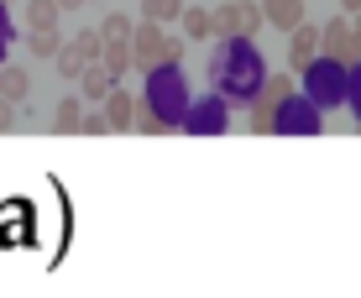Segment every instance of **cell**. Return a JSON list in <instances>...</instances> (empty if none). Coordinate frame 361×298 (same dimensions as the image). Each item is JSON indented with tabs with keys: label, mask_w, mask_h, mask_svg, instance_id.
<instances>
[{
	"label": "cell",
	"mask_w": 361,
	"mask_h": 298,
	"mask_svg": "<svg viewBox=\"0 0 361 298\" xmlns=\"http://www.w3.org/2000/svg\"><path fill=\"white\" fill-rule=\"evenodd\" d=\"M209 84L231 105H257V94L267 84V68H262V53L252 47V37H220L215 53H209Z\"/></svg>",
	"instance_id": "6da1fadb"
},
{
	"label": "cell",
	"mask_w": 361,
	"mask_h": 298,
	"mask_svg": "<svg viewBox=\"0 0 361 298\" xmlns=\"http://www.w3.org/2000/svg\"><path fill=\"white\" fill-rule=\"evenodd\" d=\"M142 105L157 110V116L168 120V131H183V120H189V110H194L189 84H183V68H178V63L147 68V94H142Z\"/></svg>",
	"instance_id": "7a4b0ae2"
},
{
	"label": "cell",
	"mask_w": 361,
	"mask_h": 298,
	"mask_svg": "<svg viewBox=\"0 0 361 298\" xmlns=\"http://www.w3.org/2000/svg\"><path fill=\"white\" fill-rule=\"evenodd\" d=\"M304 94L314 99L319 110H330V105H345V94H351V63H341V58H319L314 68L304 73Z\"/></svg>",
	"instance_id": "3957f363"
},
{
	"label": "cell",
	"mask_w": 361,
	"mask_h": 298,
	"mask_svg": "<svg viewBox=\"0 0 361 298\" xmlns=\"http://www.w3.org/2000/svg\"><path fill=\"white\" fill-rule=\"evenodd\" d=\"M267 27V11L257 6V0H226V6L215 11V32L220 37H257Z\"/></svg>",
	"instance_id": "277c9868"
},
{
	"label": "cell",
	"mask_w": 361,
	"mask_h": 298,
	"mask_svg": "<svg viewBox=\"0 0 361 298\" xmlns=\"http://www.w3.org/2000/svg\"><path fill=\"white\" fill-rule=\"evenodd\" d=\"M226 120H231V99H226V94H204V99H194L183 131H194V136H220V131H226Z\"/></svg>",
	"instance_id": "5b68a950"
},
{
	"label": "cell",
	"mask_w": 361,
	"mask_h": 298,
	"mask_svg": "<svg viewBox=\"0 0 361 298\" xmlns=\"http://www.w3.org/2000/svg\"><path fill=\"white\" fill-rule=\"evenodd\" d=\"M131 53H136V68H157L168 63V37H163V21H136L131 32Z\"/></svg>",
	"instance_id": "8992f818"
},
{
	"label": "cell",
	"mask_w": 361,
	"mask_h": 298,
	"mask_svg": "<svg viewBox=\"0 0 361 298\" xmlns=\"http://www.w3.org/2000/svg\"><path fill=\"white\" fill-rule=\"evenodd\" d=\"M325 58V27H314V21H304L298 32H288V63L298 68V73H309Z\"/></svg>",
	"instance_id": "52a82bcc"
},
{
	"label": "cell",
	"mask_w": 361,
	"mask_h": 298,
	"mask_svg": "<svg viewBox=\"0 0 361 298\" xmlns=\"http://www.w3.org/2000/svg\"><path fill=\"white\" fill-rule=\"evenodd\" d=\"M278 131H283V136H309V131H319V105H314L309 94L283 99V110H278Z\"/></svg>",
	"instance_id": "ba28073f"
},
{
	"label": "cell",
	"mask_w": 361,
	"mask_h": 298,
	"mask_svg": "<svg viewBox=\"0 0 361 298\" xmlns=\"http://www.w3.org/2000/svg\"><path fill=\"white\" fill-rule=\"evenodd\" d=\"M325 53L341 63H361V27L356 21H330L325 27Z\"/></svg>",
	"instance_id": "9c48e42d"
},
{
	"label": "cell",
	"mask_w": 361,
	"mask_h": 298,
	"mask_svg": "<svg viewBox=\"0 0 361 298\" xmlns=\"http://www.w3.org/2000/svg\"><path fill=\"white\" fill-rule=\"evenodd\" d=\"M136 110H142V99H136V94H126V89H110L105 94L110 131H136Z\"/></svg>",
	"instance_id": "30bf717a"
},
{
	"label": "cell",
	"mask_w": 361,
	"mask_h": 298,
	"mask_svg": "<svg viewBox=\"0 0 361 298\" xmlns=\"http://www.w3.org/2000/svg\"><path fill=\"white\" fill-rule=\"evenodd\" d=\"M262 11H267V27H278V32L304 27V0H262Z\"/></svg>",
	"instance_id": "8fae6325"
},
{
	"label": "cell",
	"mask_w": 361,
	"mask_h": 298,
	"mask_svg": "<svg viewBox=\"0 0 361 298\" xmlns=\"http://www.w3.org/2000/svg\"><path fill=\"white\" fill-rule=\"evenodd\" d=\"M27 94H32L27 68H16V63H0V99H11V105H27Z\"/></svg>",
	"instance_id": "7c38bea8"
},
{
	"label": "cell",
	"mask_w": 361,
	"mask_h": 298,
	"mask_svg": "<svg viewBox=\"0 0 361 298\" xmlns=\"http://www.w3.org/2000/svg\"><path fill=\"white\" fill-rule=\"evenodd\" d=\"M79 89H84V99H94V105H105V94L116 89V73H110L105 63H90V68H84V79H79Z\"/></svg>",
	"instance_id": "4fadbf2b"
},
{
	"label": "cell",
	"mask_w": 361,
	"mask_h": 298,
	"mask_svg": "<svg viewBox=\"0 0 361 298\" xmlns=\"http://www.w3.org/2000/svg\"><path fill=\"white\" fill-rule=\"evenodd\" d=\"M183 37H189V42H204V37H220L215 32V11H204V6H189L183 11Z\"/></svg>",
	"instance_id": "5bb4252c"
},
{
	"label": "cell",
	"mask_w": 361,
	"mask_h": 298,
	"mask_svg": "<svg viewBox=\"0 0 361 298\" xmlns=\"http://www.w3.org/2000/svg\"><path fill=\"white\" fill-rule=\"evenodd\" d=\"M58 21H63V6H58V0H27V27L53 32Z\"/></svg>",
	"instance_id": "9a60e30c"
},
{
	"label": "cell",
	"mask_w": 361,
	"mask_h": 298,
	"mask_svg": "<svg viewBox=\"0 0 361 298\" xmlns=\"http://www.w3.org/2000/svg\"><path fill=\"white\" fill-rule=\"evenodd\" d=\"M84 105H90L84 94H68L63 105H58V116H53V131H79V126H84V116H90Z\"/></svg>",
	"instance_id": "2e32d148"
},
{
	"label": "cell",
	"mask_w": 361,
	"mask_h": 298,
	"mask_svg": "<svg viewBox=\"0 0 361 298\" xmlns=\"http://www.w3.org/2000/svg\"><path fill=\"white\" fill-rule=\"evenodd\" d=\"M27 53H32V58H58V53H63V37H58V27H53V32L27 27Z\"/></svg>",
	"instance_id": "e0dca14e"
},
{
	"label": "cell",
	"mask_w": 361,
	"mask_h": 298,
	"mask_svg": "<svg viewBox=\"0 0 361 298\" xmlns=\"http://www.w3.org/2000/svg\"><path fill=\"white\" fill-rule=\"evenodd\" d=\"M99 63H105L110 73H126V68H136V53H131V42H105V58H99Z\"/></svg>",
	"instance_id": "ac0fdd59"
},
{
	"label": "cell",
	"mask_w": 361,
	"mask_h": 298,
	"mask_svg": "<svg viewBox=\"0 0 361 298\" xmlns=\"http://www.w3.org/2000/svg\"><path fill=\"white\" fill-rule=\"evenodd\" d=\"M131 32H136V21L121 16V11H110V16L99 21V37H105V42H131Z\"/></svg>",
	"instance_id": "d6986e66"
},
{
	"label": "cell",
	"mask_w": 361,
	"mask_h": 298,
	"mask_svg": "<svg viewBox=\"0 0 361 298\" xmlns=\"http://www.w3.org/2000/svg\"><path fill=\"white\" fill-rule=\"evenodd\" d=\"M293 94H298L293 73H272V79L262 84V94H257V99H272V105H283V99H293Z\"/></svg>",
	"instance_id": "ffe728a7"
},
{
	"label": "cell",
	"mask_w": 361,
	"mask_h": 298,
	"mask_svg": "<svg viewBox=\"0 0 361 298\" xmlns=\"http://www.w3.org/2000/svg\"><path fill=\"white\" fill-rule=\"evenodd\" d=\"M183 11H189L183 0H142V16L147 21H178Z\"/></svg>",
	"instance_id": "44dd1931"
},
{
	"label": "cell",
	"mask_w": 361,
	"mask_h": 298,
	"mask_svg": "<svg viewBox=\"0 0 361 298\" xmlns=\"http://www.w3.org/2000/svg\"><path fill=\"white\" fill-rule=\"evenodd\" d=\"M68 47L84 58V63H99V58H105V37H99V32H79Z\"/></svg>",
	"instance_id": "7402d4cb"
},
{
	"label": "cell",
	"mask_w": 361,
	"mask_h": 298,
	"mask_svg": "<svg viewBox=\"0 0 361 298\" xmlns=\"http://www.w3.org/2000/svg\"><path fill=\"white\" fill-rule=\"evenodd\" d=\"M53 68H58V73H63V79H84V68H90V63H84V58H79V53H73V47H63V53H58V58H53Z\"/></svg>",
	"instance_id": "603a6c76"
},
{
	"label": "cell",
	"mask_w": 361,
	"mask_h": 298,
	"mask_svg": "<svg viewBox=\"0 0 361 298\" xmlns=\"http://www.w3.org/2000/svg\"><path fill=\"white\" fill-rule=\"evenodd\" d=\"M79 131H84V136H105V131H110V116H105V110H90Z\"/></svg>",
	"instance_id": "cb8c5ba5"
},
{
	"label": "cell",
	"mask_w": 361,
	"mask_h": 298,
	"mask_svg": "<svg viewBox=\"0 0 361 298\" xmlns=\"http://www.w3.org/2000/svg\"><path fill=\"white\" fill-rule=\"evenodd\" d=\"M345 105L361 116V63H351V94H345Z\"/></svg>",
	"instance_id": "d4e9b609"
},
{
	"label": "cell",
	"mask_w": 361,
	"mask_h": 298,
	"mask_svg": "<svg viewBox=\"0 0 361 298\" xmlns=\"http://www.w3.org/2000/svg\"><path fill=\"white\" fill-rule=\"evenodd\" d=\"M21 110H27V105H11V99H0V131H11V126H16V116H21Z\"/></svg>",
	"instance_id": "484cf974"
},
{
	"label": "cell",
	"mask_w": 361,
	"mask_h": 298,
	"mask_svg": "<svg viewBox=\"0 0 361 298\" xmlns=\"http://www.w3.org/2000/svg\"><path fill=\"white\" fill-rule=\"evenodd\" d=\"M6 42H11V21H6V11H0V63H6Z\"/></svg>",
	"instance_id": "4316f807"
},
{
	"label": "cell",
	"mask_w": 361,
	"mask_h": 298,
	"mask_svg": "<svg viewBox=\"0 0 361 298\" xmlns=\"http://www.w3.org/2000/svg\"><path fill=\"white\" fill-rule=\"evenodd\" d=\"M345 6V16H361V0H341Z\"/></svg>",
	"instance_id": "83f0119b"
},
{
	"label": "cell",
	"mask_w": 361,
	"mask_h": 298,
	"mask_svg": "<svg viewBox=\"0 0 361 298\" xmlns=\"http://www.w3.org/2000/svg\"><path fill=\"white\" fill-rule=\"evenodd\" d=\"M58 6H63V11H73V6H84V0H58Z\"/></svg>",
	"instance_id": "f1b7e54d"
}]
</instances>
